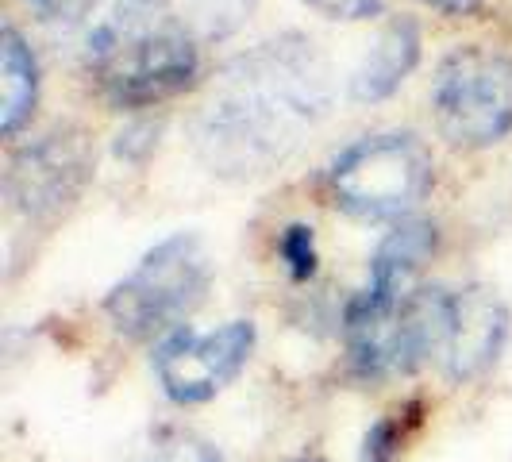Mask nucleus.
Masks as SVG:
<instances>
[{
	"mask_svg": "<svg viewBox=\"0 0 512 462\" xmlns=\"http://www.w3.org/2000/svg\"><path fill=\"white\" fill-rule=\"evenodd\" d=\"M328 112V58L308 35L285 31L220 66L189 135L216 178L251 181L285 166Z\"/></svg>",
	"mask_w": 512,
	"mask_h": 462,
	"instance_id": "1",
	"label": "nucleus"
},
{
	"mask_svg": "<svg viewBox=\"0 0 512 462\" xmlns=\"http://www.w3.org/2000/svg\"><path fill=\"white\" fill-rule=\"evenodd\" d=\"M436 162L412 131H378L332 158L324 185L332 205L362 224H401L428 197Z\"/></svg>",
	"mask_w": 512,
	"mask_h": 462,
	"instance_id": "2",
	"label": "nucleus"
},
{
	"mask_svg": "<svg viewBox=\"0 0 512 462\" xmlns=\"http://www.w3.org/2000/svg\"><path fill=\"white\" fill-rule=\"evenodd\" d=\"M212 285V258L201 235L174 231L154 243L104 297V316L128 339H154L185 328Z\"/></svg>",
	"mask_w": 512,
	"mask_h": 462,
	"instance_id": "3",
	"label": "nucleus"
},
{
	"mask_svg": "<svg viewBox=\"0 0 512 462\" xmlns=\"http://www.w3.org/2000/svg\"><path fill=\"white\" fill-rule=\"evenodd\" d=\"M432 116L459 151H489L512 135V54L462 43L439 58L432 77Z\"/></svg>",
	"mask_w": 512,
	"mask_h": 462,
	"instance_id": "4",
	"label": "nucleus"
},
{
	"mask_svg": "<svg viewBox=\"0 0 512 462\" xmlns=\"http://www.w3.org/2000/svg\"><path fill=\"white\" fill-rule=\"evenodd\" d=\"M104 101L116 108H151L185 93L201 74V51L197 39L174 20L147 27L120 43L116 51L93 66Z\"/></svg>",
	"mask_w": 512,
	"mask_h": 462,
	"instance_id": "5",
	"label": "nucleus"
},
{
	"mask_svg": "<svg viewBox=\"0 0 512 462\" xmlns=\"http://www.w3.org/2000/svg\"><path fill=\"white\" fill-rule=\"evenodd\" d=\"M255 343L258 328L251 320H228L212 332H193L185 324L154 347L158 385L174 405H205L243 374Z\"/></svg>",
	"mask_w": 512,
	"mask_h": 462,
	"instance_id": "6",
	"label": "nucleus"
},
{
	"mask_svg": "<svg viewBox=\"0 0 512 462\" xmlns=\"http://www.w3.org/2000/svg\"><path fill=\"white\" fill-rule=\"evenodd\" d=\"M93 143L81 128H54L12 154L4 197L27 220H51L81 197L93 178Z\"/></svg>",
	"mask_w": 512,
	"mask_h": 462,
	"instance_id": "7",
	"label": "nucleus"
},
{
	"mask_svg": "<svg viewBox=\"0 0 512 462\" xmlns=\"http://www.w3.org/2000/svg\"><path fill=\"white\" fill-rule=\"evenodd\" d=\"M505 339H509V308L482 285H466L455 293V324L439 370L451 382H470L497 362Z\"/></svg>",
	"mask_w": 512,
	"mask_h": 462,
	"instance_id": "8",
	"label": "nucleus"
},
{
	"mask_svg": "<svg viewBox=\"0 0 512 462\" xmlns=\"http://www.w3.org/2000/svg\"><path fill=\"white\" fill-rule=\"evenodd\" d=\"M420 54H424V31H420V24L412 16H393L374 35L370 51L362 54V62L351 74V101H389L412 77V70L420 66Z\"/></svg>",
	"mask_w": 512,
	"mask_h": 462,
	"instance_id": "9",
	"label": "nucleus"
},
{
	"mask_svg": "<svg viewBox=\"0 0 512 462\" xmlns=\"http://www.w3.org/2000/svg\"><path fill=\"white\" fill-rule=\"evenodd\" d=\"M439 231L432 220H401L393 224V231L378 243V251L370 258V270H366V285H362L355 297L370 301V305H393L401 301L412 289L416 270L436 255Z\"/></svg>",
	"mask_w": 512,
	"mask_h": 462,
	"instance_id": "10",
	"label": "nucleus"
},
{
	"mask_svg": "<svg viewBox=\"0 0 512 462\" xmlns=\"http://www.w3.org/2000/svg\"><path fill=\"white\" fill-rule=\"evenodd\" d=\"M0 77H4L0 135L16 139L31 124L35 104H39V58L12 24H4L0 31Z\"/></svg>",
	"mask_w": 512,
	"mask_h": 462,
	"instance_id": "11",
	"label": "nucleus"
},
{
	"mask_svg": "<svg viewBox=\"0 0 512 462\" xmlns=\"http://www.w3.org/2000/svg\"><path fill=\"white\" fill-rule=\"evenodd\" d=\"M255 0H162V12L185 27L197 43L201 39H228L251 16Z\"/></svg>",
	"mask_w": 512,
	"mask_h": 462,
	"instance_id": "12",
	"label": "nucleus"
},
{
	"mask_svg": "<svg viewBox=\"0 0 512 462\" xmlns=\"http://www.w3.org/2000/svg\"><path fill=\"white\" fill-rule=\"evenodd\" d=\"M278 255H282L285 270L293 282H308L320 266V251H316V231L312 224H285L282 235H278Z\"/></svg>",
	"mask_w": 512,
	"mask_h": 462,
	"instance_id": "13",
	"label": "nucleus"
},
{
	"mask_svg": "<svg viewBox=\"0 0 512 462\" xmlns=\"http://www.w3.org/2000/svg\"><path fill=\"white\" fill-rule=\"evenodd\" d=\"M143 462H220V455L197 436H166L154 443Z\"/></svg>",
	"mask_w": 512,
	"mask_h": 462,
	"instance_id": "14",
	"label": "nucleus"
},
{
	"mask_svg": "<svg viewBox=\"0 0 512 462\" xmlns=\"http://www.w3.org/2000/svg\"><path fill=\"white\" fill-rule=\"evenodd\" d=\"M401 424L393 416H382L370 432H366V443H362V462H397L401 455Z\"/></svg>",
	"mask_w": 512,
	"mask_h": 462,
	"instance_id": "15",
	"label": "nucleus"
},
{
	"mask_svg": "<svg viewBox=\"0 0 512 462\" xmlns=\"http://www.w3.org/2000/svg\"><path fill=\"white\" fill-rule=\"evenodd\" d=\"M305 4L324 12L328 20H370L382 12L385 0H305Z\"/></svg>",
	"mask_w": 512,
	"mask_h": 462,
	"instance_id": "16",
	"label": "nucleus"
},
{
	"mask_svg": "<svg viewBox=\"0 0 512 462\" xmlns=\"http://www.w3.org/2000/svg\"><path fill=\"white\" fill-rule=\"evenodd\" d=\"M424 4H432V8L443 12V16H474L486 0H424Z\"/></svg>",
	"mask_w": 512,
	"mask_h": 462,
	"instance_id": "17",
	"label": "nucleus"
},
{
	"mask_svg": "<svg viewBox=\"0 0 512 462\" xmlns=\"http://www.w3.org/2000/svg\"><path fill=\"white\" fill-rule=\"evenodd\" d=\"M31 4H43V0H31Z\"/></svg>",
	"mask_w": 512,
	"mask_h": 462,
	"instance_id": "18",
	"label": "nucleus"
},
{
	"mask_svg": "<svg viewBox=\"0 0 512 462\" xmlns=\"http://www.w3.org/2000/svg\"><path fill=\"white\" fill-rule=\"evenodd\" d=\"M301 462H316V459H301Z\"/></svg>",
	"mask_w": 512,
	"mask_h": 462,
	"instance_id": "19",
	"label": "nucleus"
}]
</instances>
